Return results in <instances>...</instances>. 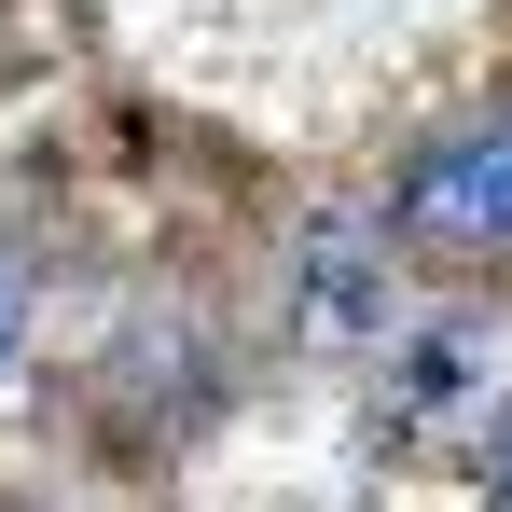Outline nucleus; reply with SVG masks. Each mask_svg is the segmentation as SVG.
I'll return each instance as SVG.
<instances>
[{
	"label": "nucleus",
	"instance_id": "2",
	"mask_svg": "<svg viewBox=\"0 0 512 512\" xmlns=\"http://www.w3.org/2000/svg\"><path fill=\"white\" fill-rule=\"evenodd\" d=\"M485 388H499V333L485 319H429L416 346H388V429H429L457 402H485Z\"/></svg>",
	"mask_w": 512,
	"mask_h": 512
},
{
	"label": "nucleus",
	"instance_id": "4",
	"mask_svg": "<svg viewBox=\"0 0 512 512\" xmlns=\"http://www.w3.org/2000/svg\"><path fill=\"white\" fill-rule=\"evenodd\" d=\"M0 360H14V263H0Z\"/></svg>",
	"mask_w": 512,
	"mask_h": 512
},
{
	"label": "nucleus",
	"instance_id": "1",
	"mask_svg": "<svg viewBox=\"0 0 512 512\" xmlns=\"http://www.w3.org/2000/svg\"><path fill=\"white\" fill-rule=\"evenodd\" d=\"M402 222H429V236H512V125L443 139V153L402 180Z\"/></svg>",
	"mask_w": 512,
	"mask_h": 512
},
{
	"label": "nucleus",
	"instance_id": "3",
	"mask_svg": "<svg viewBox=\"0 0 512 512\" xmlns=\"http://www.w3.org/2000/svg\"><path fill=\"white\" fill-rule=\"evenodd\" d=\"M305 319L333 346H388V263H374V236L360 222H305Z\"/></svg>",
	"mask_w": 512,
	"mask_h": 512
}]
</instances>
